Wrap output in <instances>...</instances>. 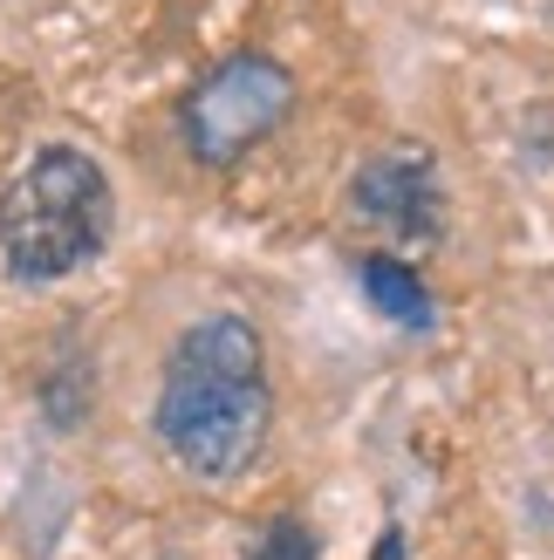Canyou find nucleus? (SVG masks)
I'll list each match as a JSON object with an SVG mask.
<instances>
[{
    "label": "nucleus",
    "mask_w": 554,
    "mask_h": 560,
    "mask_svg": "<svg viewBox=\"0 0 554 560\" xmlns=\"http://www.w3.org/2000/svg\"><path fill=\"white\" fill-rule=\"evenodd\" d=\"M349 206L356 219H370V226L397 233V240H438V226H446V199H438V178H431V158H377L356 172L349 185Z\"/></svg>",
    "instance_id": "20e7f679"
},
{
    "label": "nucleus",
    "mask_w": 554,
    "mask_h": 560,
    "mask_svg": "<svg viewBox=\"0 0 554 560\" xmlns=\"http://www.w3.org/2000/svg\"><path fill=\"white\" fill-rule=\"evenodd\" d=\"M356 280H363V294L377 301L383 322L397 328H431V288L418 280V267H404L391 254H370L363 267H356Z\"/></svg>",
    "instance_id": "39448f33"
},
{
    "label": "nucleus",
    "mask_w": 554,
    "mask_h": 560,
    "mask_svg": "<svg viewBox=\"0 0 554 560\" xmlns=\"http://www.w3.org/2000/svg\"><path fill=\"white\" fill-rule=\"evenodd\" d=\"M377 560H404V534H383V547H377Z\"/></svg>",
    "instance_id": "0eeeda50"
},
{
    "label": "nucleus",
    "mask_w": 554,
    "mask_h": 560,
    "mask_svg": "<svg viewBox=\"0 0 554 560\" xmlns=\"http://www.w3.org/2000/svg\"><path fill=\"white\" fill-rule=\"evenodd\" d=\"M295 109V75L274 62V55H227L219 69H206L192 82V96L178 103V130H185V151L227 172L246 151L274 137Z\"/></svg>",
    "instance_id": "7ed1b4c3"
},
{
    "label": "nucleus",
    "mask_w": 554,
    "mask_h": 560,
    "mask_svg": "<svg viewBox=\"0 0 554 560\" xmlns=\"http://www.w3.org/2000/svg\"><path fill=\"white\" fill-rule=\"evenodd\" d=\"M109 219H117L109 178L90 151H69V144L35 151V164L0 199V254H8V273L27 280V288L69 280L76 267H90L109 246Z\"/></svg>",
    "instance_id": "f03ea898"
},
{
    "label": "nucleus",
    "mask_w": 554,
    "mask_h": 560,
    "mask_svg": "<svg viewBox=\"0 0 554 560\" xmlns=\"http://www.w3.org/2000/svg\"><path fill=\"white\" fill-rule=\"evenodd\" d=\"M158 438L192 479H240L267 444V362L240 315H206L178 335L158 389Z\"/></svg>",
    "instance_id": "f257e3e1"
},
{
    "label": "nucleus",
    "mask_w": 554,
    "mask_h": 560,
    "mask_svg": "<svg viewBox=\"0 0 554 560\" xmlns=\"http://www.w3.org/2000/svg\"><path fill=\"white\" fill-rule=\"evenodd\" d=\"M246 560H315V534L295 513H274L254 534V547H246Z\"/></svg>",
    "instance_id": "423d86ee"
}]
</instances>
